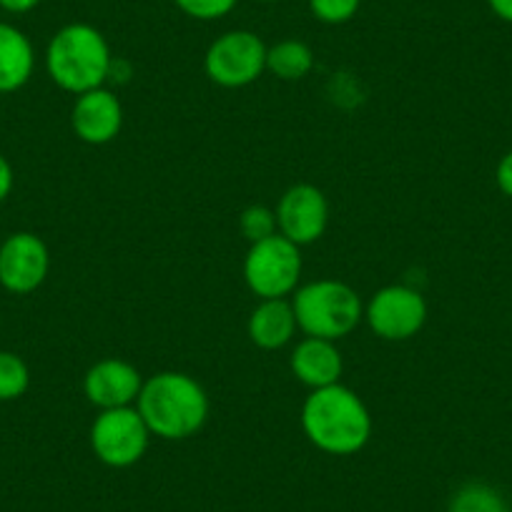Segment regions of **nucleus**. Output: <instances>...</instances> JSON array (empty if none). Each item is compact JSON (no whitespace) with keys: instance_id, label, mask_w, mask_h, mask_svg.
I'll return each mask as SVG.
<instances>
[{"instance_id":"1","label":"nucleus","mask_w":512,"mask_h":512,"mask_svg":"<svg viewBox=\"0 0 512 512\" xmlns=\"http://www.w3.org/2000/svg\"><path fill=\"white\" fill-rule=\"evenodd\" d=\"M302 430L327 455H357L372 437V415L357 392L337 382L309 392L302 405Z\"/></svg>"},{"instance_id":"2","label":"nucleus","mask_w":512,"mask_h":512,"mask_svg":"<svg viewBox=\"0 0 512 512\" xmlns=\"http://www.w3.org/2000/svg\"><path fill=\"white\" fill-rule=\"evenodd\" d=\"M136 410L151 435L179 442L194 437L209 420V397L191 374L159 372L144 379Z\"/></svg>"},{"instance_id":"3","label":"nucleus","mask_w":512,"mask_h":512,"mask_svg":"<svg viewBox=\"0 0 512 512\" xmlns=\"http://www.w3.org/2000/svg\"><path fill=\"white\" fill-rule=\"evenodd\" d=\"M111 46L91 23H68L48 41L46 71L63 91L81 93L101 88L111 73Z\"/></svg>"},{"instance_id":"4","label":"nucleus","mask_w":512,"mask_h":512,"mask_svg":"<svg viewBox=\"0 0 512 512\" xmlns=\"http://www.w3.org/2000/svg\"><path fill=\"white\" fill-rule=\"evenodd\" d=\"M297 324L307 337L339 339L349 337L364 319V304L349 284L337 279H317L292 294Z\"/></svg>"},{"instance_id":"5","label":"nucleus","mask_w":512,"mask_h":512,"mask_svg":"<svg viewBox=\"0 0 512 512\" xmlns=\"http://www.w3.org/2000/svg\"><path fill=\"white\" fill-rule=\"evenodd\" d=\"M302 246L274 234L249 244L244 259V282L259 299H287L302 279Z\"/></svg>"},{"instance_id":"6","label":"nucleus","mask_w":512,"mask_h":512,"mask_svg":"<svg viewBox=\"0 0 512 512\" xmlns=\"http://www.w3.org/2000/svg\"><path fill=\"white\" fill-rule=\"evenodd\" d=\"M204 71L221 88L251 86L267 71V43L251 31H226L206 48Z\"/></svg>"},{"instance_id":"7","label":"nucleus","mask_w":512,"mask_h":512,"mask_svg":"<svg viewBox=\"0 0 512 512\" xmlns=\"http://www.w3.org/2000/svg\"><path fill=\"white\" fill-rule=\"evenodd\" d=\"M149 440L151 430L134 405L101 410V415L91 425L93 455L103 465L116 467V470L134 467L149 450Z\"/></svg>"},{"instance_id":"8","label":"nucleus","mask_w":512,"mask_h":512,"mask_svg":"<svg viewBox=\"0 0 512 512\" xmlns=\"http://www.w3.org/2000/svg\"><path fill=\"white\" fill-rule=\"evenodd\" d=\"M364 322L379 339L405 342L417 337L427 322V302L407 284H390L379 289L364 307Z\"/></svg>"},{"instance_id":"9","label":"nucleus","mask_w":512,"mask_h":512,"mask_svg":"<svg viewBox=\"0 0 512 512\" xmlns=\"http://www.w3.org/2000/svg\"><path fill=\"white\" fill-rule=\"evenodd\" d=\"M51 254L46 241L31 231H16L0 244V287L11 294H31L46 282Z\"/></svg>"},{"instance_id":"10","label":"nucleus","mask_w":512,"mask_h":512,"mask_svg":"<svg viewBox=\"0 0 512 512\" xmlns=\"http://www.w3.org/2000/svg\"><path fill=\"white\" fill-rule=\"evenodd\" d=\"M329 224V201L322 189L312 184L289 186L277 204L279 234L297 246L314 244Z\"/></svg>"},{"instance_id":"11","label":"nucleus","mask_w":512,"mask_h":512,"mask_svg":"<svg viewBox=\"0 0 512 512\" xmlns=\"http://www.w3.org/2000/svg\"><path fill=\"white\" fill-rule=\"evenodd\" d=\"M141 387H144V377H141L139 369L118 357H106L96 362L83 379L86 400L98 410L136 405Z\"/></svg>"},{"instance_id":"12","label":"nucleus","mask_w":512,"mask_h":512,"mask_svg":"<svg viewBox=\"0 0 512 512\" xmlns=\"http://www.w3.org/2000/svg\"><path fill=\"white\" fill-rule=\"evenodd\" d=\"M73 134L91 146L111 144L123 126V106L118 96L108 88H93L81 93L71 111Z\"/></svg>"},{"instance_id":"13","label":"nucleus","mask_w":512,"mask_h":512,"mask_svg":"<svg viewBox=\"0 0 512 512\" xmlns=\"http://www.w3.org/2000/svg\"><path fill=\"white\" fill-rule=\"evenodd\" d=\"M289 367H292L294 377L307 384L309 390H322V387H332V384L339 382L344 372V359L342 352L337 349V342L304 337L292 349Z\"/></svg>"},{"instance_id":"14","label":"nucleus","mask_w":512,"mask_h":512,"mask_svg":"<svg viewBox=\"0 0 512 512\" xmlns=\"http://www.w3.org/2000/svg\"><path fill=\"white\" fill-rule=\"evenodd\" d=\"M297 329L299 324L292 299H259L254 312L249 314V324H246L251 342L267 352L287 347Z\"/></svg>"},{"instance_id":"15","label":"nucleus","mask_w":512,"mask_h":512,"mask_svg":"<svg viewBox=\"0 0 512 512\" xmlns=\"http://www.w3.org/2000/svg\"><path fill=\"white\" fill-rule=\"evenodd\" d=\"M36 71V48L13 23L0 21V93L26 86Z\"/></svg>"},{"instance_id":"16","label":"nucleus","mask_w":512,"mask_h":512,"mask_svg":"<svg viewBox=\"0 0 512 512\" xmlns=\"http://www.w3.org/2000/svg\"><path fill=\"white\" fill-rule=\"evenodd\" d=\"M312 68L314 51L304 41L287 38L267 48V71H272L279 81H302Z\"/></svg>"},{"instance_id":"17","label":"nucleus","mask_w":512,"mask_h":512,"mask_svg":"<svg viewBox=\"0 0 512 512\" xmlns=\"http://www.w3.org/2000/svg\"><path fill=\"white\" fill-rule=\"evenodd\" d=\"M447 512H510L505 495L487 482H465L452 492Z\"/></svg>"},{"instance_id":"18","label":"nucleus","mask_w":512,"mask_h":512,"mask_svg":"<svg viewBox=\"0 0 512 512\" xmlns=\"http://www.w3.org/2000/svg\"><path fill=\"white\" fill-rule=\"evenodd\" d=\"M31 369L16 352H0V402H13L28 392Z\"/></svg>"},{"instance_id":"19","label":"nucleus","mask_w":512,"mask_h":512,"mask_svg":"<svg viewBox=\"0 0 512 512\" xmlns=\"http://www.w3.org/2000/svg\"><path fill=\"white\" fill-rule=\"evenodd\" d=\"M239 231L249 244H256V241H264L269 239V236L279 234L277 211H272L269 206L262 204L246 206L239 216Z\"/></svg>"},{"instance_id":"20","label":"nucleus","mask_w":512,"mask_h":512,"mask_svg":"<svg viewBox=\"0 0 512 512\" xmlns=\"http://www.w3.org/2000/svg\"><path fill=\"white\" fill-rule=\"evenodd\" d=\"M362 0H309V11L327 26H342L357 16Z\"/></svg>"},{"instance_id":"21","label":"nucleus","mask_w":512,"mask_h":512,"mask_svg":"<svg viewBox=\"0 0 512 512\" xmlns=\"http://www.w3.org/2000/svg\"><path fill=\"white\" fill-rule=\"evenodd\" d=\"M174 3L194 21H219L239 6V0H174Z\"/></svg>"},{"instance_id":"22","label":"nucleus","mask_w":512,"mask_h":512,"mask_svg":"<svg viewBox=\"0 0 512 512\" xmlns=\"http://www.w3.org/2000/svg\"><path fill=\"white\" fill-rule=\"evenodd\" d=\"M495 181H497V189H500L507 199H512V151H507V154L500 159V164H497Z\"/></svg>"},{"instance_id":"23","label":"nucleus","mask_w":512,"mask_h":512,"mask_svg":"<svg viewBox=\"0 0 512 512\" xmlns=\"http://www.w3.org/2000/svg\"><path fill=\"white\" fill-rule=\"evenodd\" d=\"M13 184H16V174H13V166L6 156L0 154V204L11 196Z\"/></svg>"},{"instance_id":"24","label":"nucleus","mask_w":512,"mask_h":512,"mask_svg":"<svg viewBox=\"0 0 512 512\" xmlns=\"http://www.w3.org/2000/svg\"><path fill=\"white\" fill-rule=\"evenodd\" d=\"M41 6V0H0V8L13 16H23V13H31Z\"/></svg>"},{"instance_id":"25","label":"nucleus","mask_w":512,"mask_h":512,"mask_svg":"<svg viewBox=\"0 0 512 512\" xmlns=\"http://www.w3.org/2000/svg\"><path fill=\"white\" fill-rule=\"evenodd\" d=\"M487 8H490L500 21L510 23L512 26V0H487Z\"/></svg>"},{"instance_id":"26","label":"nucleus","mask_w":512,"mask_h":512,"mask_svg":"<svg viewBox=\"0 0 512 512\" xmlns=\"http://www.w3.org/2000/svg\"><path fill=\"white\" fill-rule=\"evenodd\" d=\"M259 3H277V0H259Z\"/></svg>"}]
</instances>
